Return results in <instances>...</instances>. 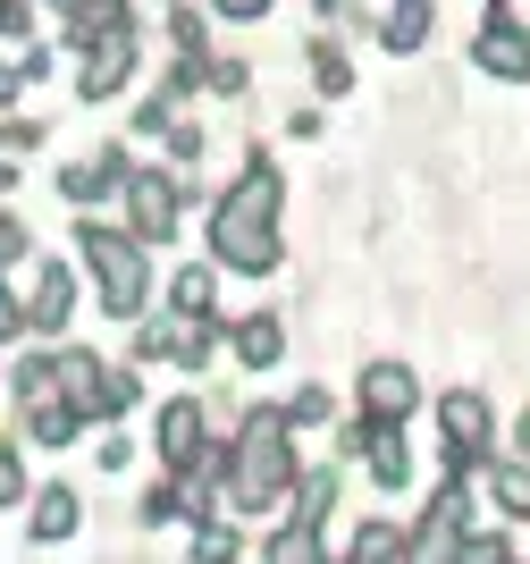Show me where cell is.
<instances>
[{
    "mask_svg": "<svg viewBox=\"0 0 530 564\" xmlns=\"http://www.w3.org/2000/svg\"><path fill=\"white\" fill-rule=\"evenodd\" d=\"M270 203H278V177H270V169H261V177H245V186L219 203V253H228L236 270H270V261H278Z\"/></svg>",
    "mask_w": 530,
    "mask_h": 564,
    "instance_id": "cell-1",
    "label": "cell"
},
{
    "mask_svg": "<svg viewBox=\"0 0 530 564\" xmlns=\"http://www.w3.org/2000/svg\"><path fill=\"white\" fill-rule=\"evenodd\" d=\"M85 253H93V270H101V304L136 312L143 304V253H136V245H118L110 228H85Z\"/></svg>",
    "mask_w": 530,
    "mask_h": 564,
    "instance_id": "cell-2",
    "label": "cell"
},
{
    "mask_svg": "<svg viewBox=\"0 0 530 564\" xmlns=\"http://www.w3.org/2000/svg\"><path fill=\"white\" fill-rule=\"evenodd\" d=\"M480 68H497V76H530V43L513 34V25H488V34H480Z\"/></svg>",
    "mask_w": 530,
    "mask_h": 564,
    "instance_id": "cell-3",
    "label": "cell"
},
{
    "mask_svg": "<svg viewBox=\"0 0 530 564\" xmlns=\"http://www.w3.org/2000/svg\"><path fill=\"white\" fill-rule=\"evenodd\" d=\"M25 321H43V329H60V321H68V270H60V261L34 279V304H25Z\"/></svg>",
    "mask_w": 530,
    "mask_h": 564,
    "instance_id": "cell-4",
    "label": "cell"
},
{
    "mask_svg": "<svg viewBox=\"0 0 530 564\" xmlns=\"http://www.w3.org/2000/svg\"><path fill=\"white\" fill-rule=\"evenodd\" d=\"M169 212H177V194L161 177H136V236H169Z\"/></svg>",
    "mask_w": 530,
    "mask_h": 564,
    "instance_id": "cell-5",
    "label": "cell"
},
{
    "mask_svg": "<svg viewBox=\"0 0 530 564\" xmlns=\"http://www.w3.org/2000/svg\"><path fill=\"white\" fill-rule=\"evenodd\" d=\"M446 447L455 455L480 447V397H446Z\"/></svg>",
    "mask_w": 530,
    "mask_h": 564,
    "instance_id": "cell-6",
    "label": "cell"
},
{
    "mask_svg": "<svg viewBox=\"0 0 530 564\" xmlns=\"http://www.w3.org/2000/svg\"><path fill=\"white\" fill-rule=\"evenodd\" d=\"M161 447H169V464H194V447H203V422H194V404H177L161 422Z\"/></svg>",
    "mask_w": 530,
    "mask_h": 564,
    "instance_id": "cell-7",
    "label": "cell"
},
{
    "mask_svg": "<svg viewBox=\"0 0 530 564\" xmlns=\"http://www.w3.org/2000/svg\"><path fill=\"white\" fill-rule=\"evenodd\" d=\"M363 397H370V413H404V404H413V379L404 371H370Z\"/></svg>",
    "mask_w": 530,
    "mask_h": 564,
    "instance_id": "cell-8",
    "label": "cell"
},
{
    "mask_svg": "<svg viewBox=\"0 0 530 564\" xmlns=\"http://www.w3.org/2000/svg\"><path fill=\"white\" fill-rule=\"evenodd\" d=\"M68 531H76V497L51 489L43 506H34V540H68Z\"/></svg>",
    "mask_w": 530,
    "mask_h": 564,
    "instance_id": "cell-9",
    "label": "cell"
},
{
    "mask_svg": "<svg viewBox=\"0 0 530 564\" xmlns=\"http://www.w3.org/2000/svg\"><path fill=\"white\" fill-rule=\"evenodd\" d=\"M169 304H177V312H210V270H177Z\"/></svg>",
    "mask_w": 530,
    "mask_h": 564,
    "instance_id": "cell-10",
    "label": "cell"
},
{
    "mask_svg": "<svg viewBox=\"0 0 530 564\" xmlns=\"http://www.w3.org/2000/svg\"><path fill=\"white\" fill-rule=\"evenodd\" d=\"M236 354H245V362H270L278 354V321H245V329H236Z\"/></svg>",
    "mask_w": 530,
    "mask_h": 564,
    "instance_id": "cell-11",
    "label": "cell"
},
{
    "mask_svg": "<svg viewBox=\"0 0 530 564\" xmlns=\"http://www.w3.org/2000/svg\"><path fill=\"white\" fill-rule=\"evenodd\" d=\"M421 34H430V9H413V0H404V9H396V25H388V43H396V51H413Z\"/></svg>",
    "mask_w": 530,
    "mask_h": 564,
    "instance_id": "cell-12",
    "label": "cell"
},
{
    "mask_svg": "<svg viewBox=\"0 0 530 564\" xmlns=\"http://www.w3.org/2000/svg\"><path fill=\"white\" fill-rule=\"evenodd\" d=\"M101 186H110V169H101V161L68 169V194H76V203H93V194H101Z\"/></svg>",
    "mask_w": 530,
    "mask_h": 564,
    "instance_id": "cell-13",
    "label": "cell"
},
{
    "mask_svg": "<svg viewBox=\"0 0 530 564\" xmlns=\"http://www.w3.org/2000/svg\"><path fill=\"white\" fill-rule=\"evenodd\" d=\"M497 497H506V514H530V471H506V480H497Z\"/></svg>",
    "mask_w": 530,
    "mask_h": 564,
    "instance_id": "cell-14",
    "label": "cell"
},
{
    "mask_svg": "<svg viewBox=\"0 0 530 564\" xmlns=\"http://www.w3.org/2000/svg\"><path fill=\"white\" fill-rule=\"evenodd\" d=\"M446 514H463V497H455V489H446V506H439V522H446ZM421 564H446V540H439V531H430V547H421Z\"/></svg>",
    "mask_w": 530,
    "mask_h": 564,
    "instance_id": "cell-15",
    "label": "cell"
},
{
    "mask_svg": "<svg viewBox=\"0 0 530 564\" xmlns=\"http://www.w3.org/2000/svg\"><path fill=\"white\" fill-rule=\"evenodd\" d=\"M18 489H25V480H18V455L0 447V506H18Z\"/></svg>",
    "mask_w": 530,
    "mask_h": 564,
    "instance_id": "cell-16",
    "label": "cell"
},
{
    "mask_svg": "<svg viewBox=\"0 0 530 564\" xmlns=\"http://www.w3.org/2000/svg\"><path fill=\"white\" fill-rule=\"evenodd\" d=\"M463 564H506V547H497V540H472V547H463Z\"/></svg>",
    "mask_w": 530,
    "mask_h": 564,
    "instance_id": "cell-17",
    "label": "cell"
},
{
    "mask_svg": "<svg viewBox=\"0 0 530 564\" xmlns=\"http://www.w3.org/2000/svg\"><path fill=\"white\" fill-rule=\"evenodd\" d=\"M219 9H228V18H261V9H270V0H219Z\"/></svg>",
    "mask_w": 530,
    "mask_h": 564,
    "instance_id": "cell-18",
    "label": "cell"
},
{
    "mask_svg": "<svg viewBox=\"0 0 530 564\" xmlns=\"http://www.w3.org/2000/svg\"><path fill=\"white\" fill-rule=\"evenodd\" d=\"M9 329H18V304H9V295H0V337H9Z\"/></svg>",
    "mask_w": 530,
    "mask_h": 564,
    "instance_id": "cell-19",
    "label": "cell"
},
{
    "mask_svg": "<svg viewBox=\"0 0 530 564\" xmlns=\"http://www.w3.org/2000/svg\"><path fill=\"white\" fill-rule=\"evenodd\" d=\"M0 18H9V0H0Z\"/></svg>",
    "mask_w": 530,
    "mask_h": 564,
    "instance_id": "cell-20",
    "label": "cell"
},
{
    "mask_svg": "<svg viewBox=\"0 0 530 564\" xmlns=\"http://www.w3.org/2000/svg\"><path fill=\"white\" fill-rule=\"evenodd\" d=\"M363 564H370V556H363Z\"/></svg>",
    "mask_w": 530,
    "mask_h": 564,
    "instance_id": "cell-21",
    "label": "cell"
}]
</instances>
